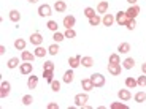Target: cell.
Wrapping results in <instances>:
<instances>
[{
  "label": "cell",
  "instance_id": "cell-4",
  "mask_svg": "<svg viewBox=\"0 0 146 109\" xmlns=\"http://www.w3.org/2000/svg\"><path fill=\"white\" fill-rule=\"evenodd\" d=\"M121 71H122L121 63H108V73H110V74H113V76H119Z\"/></svg>",
  "mask_w": 146,
  "mask_h": 109
},
{
  "label": "cell",
  "instance_id": "cell-1",
  "mask_svg": "<svg viewBox=\"0 0 146 109\" xmlns=\"http://www.w3.org/2000/svg\"><path fill=\"white\" fill-rule=\"evenodd\" d=\"M91 81L94 82L95 87H103V85H105V76L100 74V73H94V74H91Z\"/></svg>",
  "mask_w": 146,
  "mask_h": 109
},
{
  "label": "cell",
  "instance_id": "cell-9",
  "mask_svg": "<svg viewBox=\"0 0 146 109\" xmlns=\"http://www.w3.org/2000/svg\"><path fill=\"white\" fill-rule=\"evenodd\" d=\"M30 43L35 44V46H40V44L43 43V36H41L38 32L32 33V35H30Z\"/></svg>",
  "mask_w": 146,
  "mask_h": 109
},
{
  "label": "cell",
  "instance_id": "cell-22",
  "mask_svg": "<svg viewBox=\"0 0 146 109\" xmlns=\"http://www.w3.org/2000/svg\"><path fill=\"white\" fill-rule=\"evenodd\" d=\"M117 51H119L121 54H127V52L130 51V44L129 43H121L119 46H117Z\"/></svg>",
  "mask_w": 146,
  "mask_h": 109
},
{
  "label": "cell",
  "instance_id": "cell-11",
  "mask_svg": "<svg viewBox=\"0 0 146 109\" xmlns=\"http://www.w3.org/2000/svg\"><path fill=\"white\" fill-rule=\"evenodd\" d=\"M114 22H116V21H114V16H113V14H110V13H106V14L102 18V24H103V26H106V27L113 26Z\"/></svg>",
  "mask_w": 146,
  "mask_h": 109
},
{
  "label": "cell",
  "instance_id": "cell-18",
  "mask_svg": "<svg viewBox=\"0 0 146 109\" xmlns=\"http://www.w3.org/2000/svg\"><path fill=\"white\" fill-rule=\"evenodd\" d=\"M133 66H135V60L132 57H127L124 62H122V68H125V70H132Z\"/></svg>",
  "mask_w": 146,
  "mask_h": 109
},
{
  "label": "cell",
  "instance_id": "cell-8",
  "mask_svg": "<svg viewBox=\"0 0 146 109\" xmlns=\"http://www.w3.org/2000/svg\"><path fill=\"white\" fill-rule=\"evenodd\" d=\"M117 97H119L121 101H129V100L132 98V93H130V90H127V89H122V90L117 92Z\"/></svg>",
  "mask_w": 146,
  "mask_h": 109
},
{
  "label": "cell",
  "instance_id": "cell-41",
  "mask_svg": "<svg viewBox=\"0 0 146 109\" xmlns=\"http://www.w3.org/2000/svg\"><path fill=\"white\" fill-rule=\"evenodd\" d=\"M137 82H138V85H141V87H146V74L140 76L138 79H137Z\"/></svg>",
  "mask_w": 146,
  "mask_h": 109
},
{
  "label": "cell",
  "instance_id": "cell-27",
  "mask_svg": "<svg viewBox=\"0 0 146 109\" xmlns=\"http://www.w3.org/2000/svg\"><path fill=\"white\" fill-rule=\"evenodd\" d=\"M8 68H16V66L18 65H21V63H19V58L18 57H11L10 60H8Z\"/></svg>",
  "mask_w": 146,
  "mask_h": 109
},
{
  "label": "cell",
  "instance_id": "cell-21",
  "mask_svg": "<svg viewBox=\"0 0 146 109\" xmlns=\"http://www.w3.org/2000/svg\"><path fill=\"white\" fill-rule=\"evenodd\" d=\"M36 84H38V77L36 76H29V81H27V87L29 89H35L36 87Z\"/></svg>",
  "mask_w": 146,
  "mask_h": 109
},
{
  "label": "cell",
  "instance_id": "cell-6",
  "mask_svg": "<svg viewBox=\"0 0 146 109\" xmlns=\"http://www.w3.org/2000/svg\"><path fill=\"white\" fill-rule=\"evenodd\" d=\"M19 70H21L22 74H32L33 65H32V62H24V63L19 65Z\"/></svg>",
  "mask_w": 146,
  "mask_h": 109
},
{
  "label": "cell",
  "instance_id": "cell-33",
  "mask_svg": "<svg viewBox=\"0 0 146 109\" xmlns=\"http://www.w3.org/2000/svg\"><path fill=\"white\" fill-rule=\"evenodd\" d=\"M48 52L51 55H57V52H59V46L57 44H51V46L48 47Z\"/></svg>",
  "mask_w": 146,
  "mask_h": 109
},
{
  "label": "cell",
  "instance_id": "cell-23",
  "mask_svg": "<svg viewBox=\"0 0 146 109\" xmlns=\"http://www.w3.org/2000/svg\"><path fill=\"white\" fill-rule=\"evenodd\" d=\"M52 76H54V74H52L51 70H43V77H44V79H46L49 84H51L52 81H54V77H52Z\"/></svg>",
  "mask_w": 146,
  "mask_h": 109
},
{
  "label": "cell",
  "instance_id": "cell-15",
  "mask_svg": "<svg viewBox=\"0 0 146 109\" xmlns=\"http://www.w3.org/2000/svg\"><path fill=\"white\" fill-rule=\"evenodd\" d=\"M8 18H10L11 22H19L21 21V13H19L18 10H11L10 14H8Z\"/></svg>",
  "mask_w": 146,
  "mask_h": 109
},
{
  "label": "cell",
  "instance_id": "cell-45",
  "mask_svg": "<svg viewBox=\"0 0 146 109\" xmlns=\"http://www.w3.org/2000/svg\"><path fill=\"white\" fill-rule=\"evenodd\" d=\"M141 71H143V74H146V62L141 65Z\"/></svg>",
  "mask_w": 146,
  "mask_h": 109
},
{
  "label": "cell",
  "instance_id": "cell-30",
  "mask_svg": "<svg viewBox=\"0 0 146 109\" xmlns=\"http://www.w3.org/2000/svg\"><path fill=\"white\" fill-rule=\"evenodd\" d=\"M135 101L137 103L146 101V93H145V92H138V93H135Z\"/></svg>",
  "mask_w": 146,
  "mask_h": 109
},
{
  "label": "cell",
  "instance_id": "cell-29",
  "mask_svg": "<svg viewBox=\"0 0 146 109\" xmlns=\"http://www.w3.org/2000/svg\"><path fill=\"white\" fill-rule=\"evenodd\" d=\"M100 22H102V18L95 14L94 18H91V19H89V26H94V27H95V26H99Z\"/></svg>",
  "mask_w": 146,
  "mask_h": 109
},
{
  "label": "cell",
  "instance_id": "cell-40",
  "mask_svg": "<svg viewBox=\"0 0 146 109\" xmlns=\"http://www.w3.org/2000/svg\"><path fill=\"white\" fill-rule=\"evenodd\" d=\"M125 26H127V29H129V30H133V29L137 27V22H135V19H129V22L125 24Z\"/></svg>",
  "mask_w": 146,
  "mask_h": 109
},
{
  "label": "cell",
  "instance_id": "cell-17",
  "mask_svg": "<svg viewBox=\"0 0 146 109\" xmlns=\"http://www.w3.org/2000/svg\"><path fill=\"white\" fill-rule=\"evenodd\" d=\"M35 57L36 55L32 54V52H29V51H22V54H21V58L24 60V62H33V58Z\"/></svg>",
  "mask_w": 146,
  "mask_h": 109
},
{
  "label": "cell",
  "instance_id": "cell-5",
  "mask_svg": "<svg viewBox=\"0 0 146 109\" xmlns=\"http://www.w3.org/2000/svg\"><path fill=\"white\" fill-rule=\"evenodd\" d=\"M10 89H11L10 82H8V81H3L2 85H0V97H2V98H7L8 95H10Z\"/></svg>",
  "mask_w": 146,
  "mask_h": 109
},
{
  "label": "cell",
  "instance_id": "cell-44",
  "mask_svg": "<svg viewBox=\"0 0 146 109\" xmlns=\"http://www.w3.org/2000/svg\"><path fill=\"white\" fill-rule=\"evenodd\" d=\"M5 52H7V47L2 44V46H0V54H5Z\"/></svg>",
  "mask_w": 146,
  "mask_h": 109
},
{
  "label": "cell",
  "instance_id": "cell-37",
  "mask_svg": "<svg viewBox=\"0 0 146 109\" xmlns=\"http://www.w3.org/2000/svg\"><path fill=\"white\" fill-rule=\"evenodd\" d=\"M51 90L52 92H59V90H60V82H59V81H52V82H51Z\"/></svg>",
  "mask_w": 146,
  "mask_h": 109
},
{
  "label": "cell",
  "instance_id": "cell-26",
  "mask_svg": "<svg viewBox=\"0 0 146 109\" xmlns=\"http://www.w3.org/2000/svg\"><path fill=\"white\" fill-rule=\"evenodd\" d=\"M72 70H73V68H72ZM72 70L65 71V74H64V82H65V84L73 82V71H72Z\"/></svg>",
  "mask_w": 146,
  "mask_h": 109
},
{
  "label": "cell",
  "instance_id": "cell-42",
  "mask_svg": "<svg viewBox=\"0 0 146 109\" xmlns=\"http://www.w3.org/2000/svg\"><path fill=\"white\" fill-rule=\"evenodd\" d=\"M43 70H51V71H54V63L52 62H44L43 63Z\"/></svg>",
  "mask_w": 146,
  "mask_h": 109
},
{
  "label": "cell",
  "instance_id": "cell-20",
  "mask_svg": "<svg viewBox=\"0 0 146 109\" xmlns=\"http://www.w3.org/2000/svg\"><path fill=\"white\" fill-rule=\"evenodd\" d=\"M81 65L86 66V68H91V66L94 65V58L92 57H83L81 58Z\"/></svg>",
  "mask_w": 146,
  "mask_h": 109
},
{
  "label": "cell",
  "instance_id": "cell-19",
  "mask_svg": "<svg viewBox=\"0 0 146 109\" xmlns=\"http://www.w3.org/2000/svg\"><path fill=\"white\" fill-rule=\"evenodd\" d=\"M97 11H99V13H102V14H105L106 11H108V2H106V0L100 2V3L97 5Z\"/></svg>",
  "mask_w": 146,
  "mask_h": 109
},
{
  "label": "cell",
  "instance_id": "cell-28",
  "mask_svg": "<svg viewBox=\"0 0 146 109\" xmlns=\"http://www.w3.org/2000/svg\"><path fill=\"white\" fill-rule=\"evenodd\" d=\"M46 49H44V47H41V46H36V49H35V52H33V54L36 55V57H44V55H46Z\"/></svg>",
  "mask_w": 146,
  "mask_h": 109
},
{
  "label": "cell",
  "instance_id": "cell-13",
  "mask_svg": "<svg viewBox=\"0 0 146 109\" xmlns=\"http://www.w3.org/2000/svg\"><path fill=\"white\" fill-rule=\"evenodd\" d=\"M68 63H70V68H78L81 65V57L80 55H73V57L68 58Z\"/></svg>",
  "mask_w": 146,
  "mask_h": 109
},
{
  "label": "cell",
  "instance_id": "cell-16",
  "mask_svg": "<svg viewBox=\"0 0 146 109\" xmlns=\"http://www.w3.org/2000/svg\"><path fill=\"white\" fill-rule=\"evenodd\" d=\"M54 10L57 11V13H64V11L67 10V3L64 2V0H57L54 3Z\"/></svg>",
  "mask_w": 146,
  "mask_h": 109
},
{
  "label": "cell",
  "instance_id": "cell-2",
  "mask_svg": "<svg viewBox=\"0 0 146 109\" xmlns=\"http://www.w3.org/2000/svg\"><path fill=\"white\" fill-rule=\"evenodd\" d=\"M129 19L130 18L127 16L125 11H119V13H116V16H114V21H116L119 26H125V24L129 22Z\"/></svg>",
  "mask_w": 146,
  "mask_h": 109
},
{
  "label": "cell",
  "instance_id": "cell-35",
  "mask_svg": "<svg viewBox=\"0 0 146 109\" xmlns=\"http://www.w3.org/2000/svg\"><path fill=\"white\" fill-rule=\"evenodd\" d=\"M110 63H121L119 54H111L110 55Z\"/></svg>",
  "mask_w": 146,
  "mask_h": 109
},
{
  "label": "cell",
  "instance_id": "cell-46",
  "mask_svg": "<svg viewBox=\"0 0 146 109\" xmlns=\"http://www.w3.org/2000/svg\"><path fill=\"white\" fill-rule=\"evenodd\" d=\"M127 2H129L130 5H135V3H137V0H127Z\"/></svg>",
  "mask_w": 146,
  "mask_h": 109
},
{
  "label": "cell",
  "instance_id": "cell-34",
  "mask_svg": "<svg viewBox=\"0 0 146 109\" xmlns=\"http://www.w3.org/2000/svg\"><path fill=\"white\" fill-rule=\"evenodd\" d=\"M22 103H24V104H26V106L32 104V103H33V98H32V95H24V97H22Z\"/></svg>",
  "mask_w": 146,
  "mask_h": 109
},
{
  "label": "cell",
  "instance_id": "cell-36",
  "mask_svg": "<svg viewBox=\"0 0 146 109\" xmlns=\"http://www.w3.org/2000/svg\"><path fill=\"white\" fill-rule=\"evenodd\" d=\"M64 35H65V38H75V36H76V32L73 29H67Z\"/></svg>",
  "mask_w": 146,
  "mask_h": 109
},
{
  "label": "cell",
  "instance_id": "cell-7",
  "mask_svg": "<svg viewBox=\"0 0 146 109\" xmlns=\"http://www.w3.org/2000/svg\"><path fill=\"white\" fill-rule=\"evenodd\" d=\"M125 13H127V16H129L130 19H135L137 16L140 14V7H138V5H132V7L129 8Z\"/></svg>",
  "mask_w": 146,
  "mask_h": 109
},
{
  "label": "cell",
  "instance_id": "cell-3",
  "mask_svg": "<svg viewBox=\"0 0 146 109\" xmlns=\"http://www.w3.org/2000/svg\"><path fill=\"white\" fill-rule=\"evenodd\" d=\"M88 100H89V97L86 93H78V95H75V106H78V108H83L86 103H88Z\"/></svg>",
  "mask_w": 146,
  "mask_h": 109
},
{
  "label": "cell",
  "instance_id": "cell-47",
  "mask_svg": "<svg viewBox=\"0 0 146 109\" xmlns=\"http://www.w3.org/2000/svg\"><path fill=\"white\" fill-rule=\"evenodd\" d=\"M30 3H36V2H38V0H29Z\"/></svg>",
  "mask_w": 146,
  "mask_h": 109
},
{
  "label": "cell",
  "instance_id": "cell-24",
  "mask_svg": "<svg viewBox=\"0 0 146 109\" xmlns=\"http://www.w3.org/2000/svg\"><path fill=\"white\" fill-rule=\"evenodd\" d=\"M15 47L19 49V51H24V49H26V41L22 40V38H18V40L15 41Z\"/></svg>",
  "mask_w": 146,
  "mask_h": 109
},
{
  "label": "cell",
  "instance_id": "cell-39",
  "mask_svg": "<svg viewBox=\"0 0 146 109\" xmlns=\"http://www.w3.org/2000/svg\"><path fill=\"white\" fill-rule=\"evenodd\" d=\"M111 109H127V104H124V103H113Z\"/></svg>",
  "mask_w": 146,
  "mask_h": 109
},
{
  "label": "cell",
  "instance_id": "cell-12",
  "mask_svg": "<svg viewBox=\"0 0 146 109\" xmlns=\"http://www.w3.org/2000/svg\"><path fill=\"white\" fill-rule=\"evenodd\" d=\"M75 22H76L75 16H65V18H64V27H65V29H73Z\"/></svg>",
  "mask_w": 146,
  "mask_h": 109
},
{
  "label": "cell",
  "instance_id": "cell-31",
  "mask_svg": "<svg viewBox=\"0 0 146 109\" xmlns=\"http://www.w3.org/2000/svg\"><path fill=\"white\" fill-rule=\"evenodd\" d=\"M84 16H86L88 19L94 18V16H95V10H94V8H91V7H88L86 10H84Z\"/></svg>",
  "mask_w": 146,
  "mask_h": 109
},
{
  "label": "cell",
  "instance_id": "cell-10",
  "mask_svg": "<svg viewBox=\"0 0 146 109\" xmlns=\"http://www.w3.org/2000/svg\"><path fill=\"white\" fill-rule=\"evenodd\" d=\"M38 14L41 16V18H44V16H51L52 13H51V7H49V5H41L40 8H38Z\"/></svg>",
  "mask_w": 146,
  "mask_h": 109
},
{
  "label": "cell",
  "instance_id": "cell-32",
  "mask_svg": "<svg viewBox=\"0 0 146 109\" xmlns=\"http://www.w3.org/2000/svg\"><path fill=\"white\" fill-rule=\"evenodd\" d=\"M64 38H65V35H64V33H60V32H54V35H52V40H54L56 43L62 41Z\"/></svg>",
  "mask_w": 146,
  "mask_h": 109
},
{
  "label": "cell",
  "instance_id": "cell-43",
  "mask_svg": "<svg viewBox=\"0 0 146 109\" xmlns=\"http://www.w3.org/2000/svg\"><path fill=\"white\" fill-rule=\"evenodd\" d=\"M59 108V104H56V103H49L48 104V109H57Z\"/></svg>",
  "mask_w": 146,
  "mask_h": 109
},
{
  "label": "cell",
  "instance_id": "cell-25",
  "mask_svg": "<svg viewBox=\"0 0 146 109\" xmlns=\"http://www.w3.org/2000/svg\"><path fill=\"white\" fill-rule=\"evenodd\" d=\"M138 85V82H137V79H133V77H127L125 79V87L127 89H133Z\"/></svg>",
  "mask_w": 146,
  "mask_h": 109
},
{
  "label": "cell",
  "instance_id": "cell-14",
  "mask_svg": "<svg viewBox=\"0 0 146 109\" xmlns=\"http://www.w3.org/2000/svg\"><path fill=\"white\" fill-rule=\"evenodd\" d=\"M81 85H83V89L84 90H92V89H95V85H94V82L91 81V77H88V79H83L81 81Z\"/></svg>",
  "mask_w": 146,
  "mask_h": 109
},
{
  "label": "cell",
  "instance_id": "cell-38",
  "mask_svg": "<svg viewBox=\"0 0 146 109\" xmlns=\"http://www.w3.org/2000/svg\"><path fill=\"white\" fill-rule=\"evenodd\" d=\"M46 26H48V29H49V30H52V32H57V22H56V21H49Z\"/></svg>",
  "mask_w": 146,
  "mask_h": 109
}]
</instances>
